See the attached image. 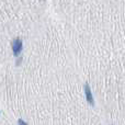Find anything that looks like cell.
Listing matches in <instances>:
<instances>
[{"label":"cell","instance_id":"6da1fadb","mask_svg":"<svg viewBox=\"0 0 125 125\" xmlns=\"http://www.w3.org/2000/svg\"><path fill=\"white\" fill-rule=\"evenodd\" d=\"M12 50H13V54H14V56H18V55L21 53V51H22V41L20 39H15L14 41L12 42Z\"/></svg>","mask_w":125,"mask_h":125},{"label":"cell","instance_id":"7a4b0ae2","mask_svg":"<svg viewBox=\"0 0 125 125\" xmlns=\"http://www.w3.org/2000/svg\"><path fill=\"white\" fill-rule=\"evenodd\" d=\"M84 94H86V99L88 101V103L90 105H94V99H93V95L91 93V89L88 83L84 84Z\"/></svg>","mask_w":125,"mask_h":125},{"label":"cell","instance_id":"3957f363","mask_svg":"<svg viewBox=\"0 0 125 125\" xmlns=\"http://www.w3.org/2000/svg\"><path fill=\"white\" fill-rule=\"evenodd\" d=\"M18 124H19V125H29V124L26 123L25 121H23V120H22V119H20L19 121H18Z\"/></svg>","mask_w":125,"mask_h":125}]
</instances>
